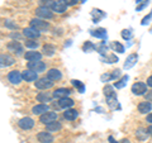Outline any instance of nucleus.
Segmentation results:
<instances>
[{"label":"nucleus","mask_w":152,"mask_h":143,"mask_svg":"<svg viewBox=\"0 0 152 143\" xmlns=\"http://www.w3.org/2000/svg\"><path fill=\"white\" fill-rule=\"evenodd\" d=\"M29 26L34 29L39 31V32H46L50 29V24L46 20H41V19H32L29 22Z\"/></svg>","instance_id":"f257e3e1"},{"label":"nucleus","mask_w":152,"mask_h":143,"mask_svg":"<svg viewBox=\"0 0 152 143\" xmlns=\"http://www.w3.org/2000/svg\"><path fill=\"white\" fill-rule=\"evenodd\" d=\"M28 69L32 70V71H36V72H43V71L46 70V63L45 62H42L41 60H38V61H29L28 62Z\"/></svg>","instance_id":"f03ea898"},{"label":"nucleus","mask_w":152,"mask_h":143,"mask_svg":"<svg viewBox=\"0 0 152 143\" xmlns=\"http://www.w3.org/2000/svg\"><path fill=\"white\" fill-rule=\"evenodd\" d=\"M53 86V81L50 80L48 77H42L36 81V88L39 90H47Z\"/></svg>","instance_id":"7ed1b4c3"},{"label":"nucleus","mask_w":152,"mask_h":143,"mask_svg":"<svg viewBox=\"0 0 152 143\" xmlns=\"http://www.w3.org/2000/svg\"><path fill=\"white\" fill-rule=\"evenodd\" d=\"M147 86L148 85L145 82H136L132 85V93L137 95V96H141V95H145L147 91Z\"/></svg>","instance_id":"20e7f679"},{"label":"nucleus","mask_w":152,"mask_h":143,"mask_svg":"<svg viewBox=\"0 0 152 143\" xmlns=\"http://www.w3.org/2000/svg\"><path fill=\"white\" fill-rule=\"evenodd\" d=\"M7 48L13 52V53H15L17 56H20L23 55V46L19 43L18 41H12V42H9L8 46H7Z\"/></svg>","instance_id":"39448f33"},{"label":"nucleus","mask_w":152,"mask_h":143,"mask_svg":"<svg viewBox=\"0 0 152 143\" xmlns=\"http://www.w3.org/2000/svg\"><path fill=\"white\" fill-rule=\"evenodd\" d=\"M36 15L43 19H52L53 18V13H52L51 9L45 8V7H39L36 9Z\"/></svg>","instance_id":"423d86ee"},{"label":"nucleus","mask_w":152,"mask_h":143,"mask_svg":"<svg viewBox=\"0 0 152 143\" xmlns=\"http://www.w3.org/2000/svg\"><path fill=\"white\" fill-rule=\"evenodd\" d=\"M55 120H57V113L55 112H47L39 117V122L43 124H48V123H52Z\"/></svg>","instance_id":"0eeeda50"},{"label":"nucleus","mask_w":152,"mask_h":143,"mask_svg":"<svg viewBox=\"0 0 152 143\" xmlns=\"http://www.w3.org/2000/svg\"><path fill=\"white\" fill-rule=\"evenodd\" d=\"M18 125L22 129L28 131V129H32V128L34 127V120H33L32 118H29V117H26V118H22V119H19V122H18Z\"/></svg>","instance_id":"6e6552de"},{"label":"nucleus","mask_w":152,"mask_h":143,"mask_svg":"<svg viewBox=\"0 0 152 143\" xmlns=\"http://www.w3.org/2000/svg\"><path fill=\"white\" fill-rule=\"evenodd\" d=\"M22 79H23V75H22L20 72H19V71H17V70L10 71V72H9V75H8V80L10 81V82H12L13 85H18V84H20Z\"/></svg>","instance_id":"1a4fd4ad"},{"label":"nucleus","mask_w":152,"mask_h":143,"mask_svg":"<svg viewBox=\"0 0 152 143\" xmlns=\"http://www.w3.org/2000/svg\"><path fill=\"white\" fill-rule=\"evenodd\" d=\"M23 80L24 81H27V82H33V81H36L38 80V75H37V72L36 71H32V70H26V71H23Z\"/></svg>","instance_id":"9d476101"},{"label":"nucleus","mask_w":152,"mask_h":143,"mask_svg":"<svg viewBox=\"0 0 152 143\" xmlns=\"http://www.w3.org/2000/svg\"><path fill=\"white\" fill-rule=\"evenodd\" d=\"M48 105L47 104H43V103H41V104H37V105H34L32 108V113L34 114V115H42V114H45L48 112Z\"/></svg>","instance_id":"9b49d317"},{"label":"nucleus","mask_w":152,"mask_h":143,"mask_svg":"<svg viewBox=\"0 0 152 143\" xmlns=\"http://www.w3.org/2000/svg\"><path fill=\"white\" fill-rule=\"evenodd\" d=\"M23 36H26L27 38H29V39H36V38H38L41 36V32L34 29V28H26V29H23Z\"/></svg>","instance_id":"f8f14e48"},{"label":"nucleus","mask_w":152,"mask_h":143,"mask_svg":"<svg viewBox=\"0 0 152 143\" xmlns=\"http://www.w3.org/2000/svg\"><path fill=\"white\" fill-rule=\"evenodd\" d=\"M37 138H38V142H41V143H52L53 142V137H52V134L48 131L38 133Z\"/></svg>","instance_id":"ddd939ff"},{"label":"nucleus","mask_w":152,"mask_h":143,"mask_svg":"<svg viewBox=\"0 0 152 143\" xmlns=\"http://www.w3.org/2000/svg\"><path fill=\"white\" fill-rule=\"evenodd\" d=\"M15 60L14 57H12L10 55H7V53H3L1 57H0V63H1V67H8V66H12Z\"/></svg>","instance_id":"4468645a"},{"label":"nucleus","mask_w":152,"mask_h":143,"mask_svg":"<svg viewBox=\"0 0 152 143\" xmlns=\"http://www.w3.org/2000/svg\"><path fill=\"white\" fill-rule=\"evenodd\" d=\"M137 60H138V56H137L136 53H132L127 57V60H126V62H124V69L128 70V69H131L133 67L136 63H137Z\"/></svg>","instance_id":"2eb2a0df"},{"label":"nucleus","mask_w":152,"mask_h":143,"mask_svg":"<svg viewBox=\"0 0 152 143\" xmlns=\"http://www.w3.org/2000/svg\"><path fill=\"white\" fill-rule=\"evenodd\" d=\"M24 58L27 61H38L42 58V53H39V52H37V51H28V52H26Z\"/></svg>","instance_id":"dca6fc26"},{"label":"nucleus","mask_w":152,"mask_h":143,"mask_svg":"<svg viewBox=\"0 0 152 143\" xmlns=\"http://www.w3.org/2000/svg\"><path fill=\"white\" fill-rule=\"evenodd\" d=\"M70 94H71V90L70 89L60 88V89H57L56 91L53 93V96L57 98V99H62V98H67Z\"/></svg>","instance_id":"f3484780"},{"label":"nucleus","mask_w":152,"mask_h":143,"mask_svg":"<svg viewBox=\"0 0 152 143\" xmlns=\"http://www.w3.org/2000/svg\"><path fill=\"white\" fill-rule=\"evenodd\" d=\"M65 110L66 112L64 113V118L67 119V120H70V122L75 120V119L79 117V113H77L76 109H65Z\"/></svg>","instance_id":"a211bd4d"},{"label":"nucleus","mask_w":152,"mask_h":143,"mask_svg":"<svg viewBox=\"0 0 152 143\" xmlns=\"http://www.w3.org/2000/svg\"><path fill=\"white\" fill-rule=\"evenodd\" d=\"M47 77L52 81H57L62 77V74H61V71L57 70V69H51L48 72H47Z\"/></svg>","instance_id":"6ab92c4d"},{"label":"nucleus","mask_w":152,"mask_h":143,"mask_svg":"<svg viewBox=\"0 0 152 143\" xmlns=\"http://www.w3.org/2000/svg\"><path fill=\"white\" fill-rule=\"evenodd\" d=\"M151 109H152V105H151V103L148 101V100H146V101H141L138 104V112L141 114H147L148 112H151Z\"/></svg>","instance_id":"aec40b11"},{"label":"nucleus","mask_w":152,"mask_h":143,"mask_svg":"<svg viewBox=\"0 0 152 143\" xmlns=\"http://www.w3.org/2000/svg\"><path fill=\"white\" fill-rule=\"evenodd\" d=\"M66 9H67V5H66L64 1H56L53 4V7H52V10H53L55 13H58V14L65 13Z\"/></svg>","instance_id":"412c9836"},{"label":"nucleus","mask_w":152,"mask_h":143,"mask_svg":"<svg viewBox=\"0 0 152 143\" xmlns=\"http://www.w3.org/2000/svg\"><path fill=\"white\" fill-rule=\"evenodd\" d=\"M90 34L96 37V38H102V39H107L108 38L107 29H104V28H98V29H95V31H90Z\"/></svg>","instance_id":"4be33fe9"},{"label":"nucleus","mask_w":152,"mask_h":143,"mask_svg":"<svg viewBox=\"0 0 152 143\" xmlns=\"http://www.w3.org/2000/svg\"><path fill=\"white\" fill-rule=\"evenodd\" d=\"M72 105H74V100L70 98H62V99H60V101H58V107L62 109H69Z\"/></svg>","instance_id":"5701e85b"},{"label":"nucleus","mask_w":152,"mask_h":143,"mask_svg":"<svg viewBox=\"0 0 152 143\" xmlns=\"http://www.w3.org/2000/svg\"><path fill=\"white\" fill-rule=\"evenodd\" d=\"M61 128H62V125H61L60 122H52V123H48V124H46V129L48 132H58Z\"/></svg>","instance_id":"b1692460"},{"label":"nucleus","mask_w":152,"mask_h":143,"mask_svg":"<svg viewBox=\"0 0 152 143\" xmlns=\"http://www.w3.org/2000/svg\"><path fill=\"white\" fill-rule=\"evenodd\" d=\"M91 15H93V19H94L93 22H94V23H98L102 18L105 17V13H103V12L100 10V9H93Z\"/></svg>","instance_id":"393cba45"},{"label":"nucleus","mask_w":152,"mask_h":143,"mask_svg":"<svg viewBox=\"0 0 152 143\" xmlns=\"http://www.w3.org/2000/svg\"><path fill=\"white\" fill-rule=\"evenodd\" d=\"M53 95H51L50 93H47V91H42L37 95V100L38 101H51V99Z\"/></svg>","instance_id":"a878e982"},{"label":"nucleus","mask_w":152,"mask_h":143,"mask_svg":"<svg viewBox=\"0 0 152 143\" xmlns=\"http://www.w3.org/2000/svg\"><path fill=\"white\" fill-rule=\"evenodd\" d=\"M42 51H43V55H46V56H53L56 48L53 45H45L42 47Z\"/></svg>","instance_id":"bb28decb"},{"label":"nucleus","mask_w":152,"mask_h":143,"mask_svg":"<svg viewBox=\"0 0 152 143\" xmlns=\"http://www.w3.org/2000/svg\"><path fill=\"white\" fill-rule=\"evenodd\" d=\"M102 60H103V62H107V63L118 62V57L115 55H103L102 56Z\"/></svg>","instance_id":"cd10ccee"},{"label":"nucleus","mask_w":152,"mask_h":143,"mask_svg":"<svg viewBox=\"0 0 152 143\" xmlns=\"http://www.w3.org/2000/svg\"><path fill=\"white\" fill-rule=\"evenodd\" d=\"M110 48L113 51L118 52V53H123V52H124V46L121 45L119 42H112V43H110Z\"/></svg>","instance_id":"c85d7f7f"},{"label":"nucleus","mask_w":152,"mask_h":143,"mask_svg":"<svg viewBox=\"0 0 152 143\" xmlns=\"http://www.w3.org/2000/svg\"><path fill=\"white\" fill-rule=\"evenodd\" d=\"M128 75H126V76H123V77L121 79V80H118L115 84H114V88H117V89H123L127 85V82H128Z\"/></svg>","instance_id":"c756f323"},{"label":"nucleus","mask_w":152,"mask_h":143,"mask_svg":"<svg viewBox=\"0 0 152 143\" xmlns=\"http://www.w3.org/2000/svg\"><path fill=\"white\" fill-rule=\"evenodd\" d=\"M113 90L114 89H113V86H110V85H107V86L104 88V95H105V98H115L117 96Z\"/></svg>","instance_id":"7c9ffc66"},{"label":"nucleus","mask_w":152,"mask_h":143,"mask_svg":"<svg viewBox=\"0 0 152 143\" xmlns=\"http://www.w3.org/2000/svg\"><path fill=\"white\" fill-rule=\"evenodd\" d=\"M94 50H96V46H95L94 43H91V42H85L84 46H83V51L84 52H91Z\"/></svg>","instance_id":"2f4dec72"},{"label":"nucleus","mask_w":152,"mask_h":143,"mask_svg":"<svg viewBox=\"0 0 152 143\" xmlns=\"http://www.w3.org/2000/svg\"><path fill=\"white\" fill-rule=\"evenodd\" d=\"M55 3H56L55 0H39V5L45 7V8H48V9H52Z\"/></svg>","instance_id":"473e14b6"},{"label":"nucleus","mask_w":152,"mask_h":143,"mask_svg":"<svg viewBox=\"0 0 152 143\" xmlns=\"http://www.w3.org/2000/svg\"><path fill=\"white\" fill-rule=\"evenodd\" d=\"M96 51L100 53L102 56L103 55H107V51H108V46L105 45V41L103 42V45H99V46H96Z\"/></svg>","instance_id":"72a5a7b5"},{"label":"nucleus","mask_w":152,"mask_h":143,"mask_svg":"<svg viewBox=\"0 0 152 143\" xmlns=\"http://www.w3.org/2000/svg\"><path fill=\"white\" fill-rule=\"evenodd\" d=\"M72 82V85L79 90V93H84V90H85V86H84V84L83 82H80L79 80H72L71 81Z\"/></svg>","instance_id":"f704fd0d"},{"label":"nucleus","mask_w":152,"mask_h":143,"mask_svg":"<svg viewBox=\"0 0 152 143\" xmlns=\"http://www.w3.org/2000/svg\"><path fill=\"white\" fill-rule=\"evenodd\" d=\"M38 42H36V41H32V39H29V41H26V47H28V48H31V50H36V48H38Z\"/></svg>","instance_id":"c9c22d12"},{"label":"nucleus","mask_w":152,"mask_h":143,"mask_svg":"<svg viewBox=\"0 0 152 143\" xmlns=\"http://www.w3.org/2000/svg\"><path fill=\"white\" fill-rule=\"evenodd\" d=\"M122 38H123V39L129 41L132 38V31L131 29H123L122 31Z\"/></svg>","instance_id":"e433bc0d"},{"label":"nucleus","mask_w":152,"mask_h":143,"mask_svg":"<svg viewBox=\"0 0 152 143\" xmlns=\"http://www.w3.org/2000/svg\"><path fill=\"white\" fill-rule=\"evenodd\" d=\"M5 27L10 28V29H17V24H15V23H13L12 20H9V19H7V20H5Z\"/></svg>","instance_id":"4c0bfd02"},{"label":"nucleus","mask_w":152,"mask_h":143,"mask_svg":"<svg viewBox=\"0 0 152 143\" xmlns=\"http://www.w3.org/2000/svg\"><path fill=\"white\" fill-rule=\"evenodd\" d=\"M148 3H150V1H148V0H145V1H143V3H142V4H140V5H138V7H137V9H136V10H137V12H141V10H142V9H145V8L147 7V5H148Z\"/></svg>","instance_id":"58836bf2"},{"label":"nucleus","mask_w":152,"mask_h":143,"mask_svg":"<svg viewBox=\"0 0 152 143\" xmlns=\"http://www.w3.org/2000/svg\"><path fill=\"white\" fill-rule=\"evenodd\" d=\"M110 76H112V80H115V79H118L121 76V71L119 70H113V72L110 74Z\"/></svg>","instance_id":"ea45409f"},{"label":"nucleus","mask_w":152,"mask_h":143,"mask_svg":"<svg viewBox=\"0 0 152 143\" xmlns=\"http://www.w3.org/2000/svg\"><path fill=\"white\" fill-rule=\"evenodd\" d=\"M151 18H152V12H151V13H150V14H148V15H147V17H145V18H143V20H142V23H141V24H142V26H146L147 23L150 22V19H151Z\"/></svg>","instance_id":"a19ab883"},{"label":"nucleus","mask_w":152,"mask_h":143,"mask_svg":"<svg viewBox=\"0 0 152 143\" xmlns=\"http://www.w3.org/2000/svg\"><path fill=\"white\" fill-rule=\"evenodd\" d=\"M77 1L79 0H64V3L66 4V5H75V4H77Z\"/></svg>","instance_id":"79ce46f5"},{"label":"nucleus","mask_w":152,"mask_h":143,"mask_svg":"<svg viewBox=\"0 0 152 143\" xmlns=\"http://www.w3.org/2000/svg\"><path fill=\"white\" fill-rule=\"evenodd\" d=\"M145 98H146V100H148V101H152V90H150V91H147L145 94Z\"/></svg>","instance_id":"37998d69"},{"label":"nucleus","mask_w":152,"mask_h":143,"mask_svg":"<svg viewBox=\"0 0 152 143\" xmlns=\"http://www.w3.org/2000/svg\"><path fill=\"white\" fill-rule=\"evenodd\" d=\"M147 85H148L150 88H152V75L150 76L148 79H147Z\"/></svg>","instance_id":"c03bdc74"},{"label":"nucleus","mask_w":152,"mask_h":143,"mask_svg":"<svg viewBox=\"0 0 152 143\" xmlns=\"http://www.w3.org/2000/svg\"><path fill=\"white\" fill-rule=\"evenodd\" d=\"M147 122H148L150 124H152V113H151V114H148V115H147Z\"/></svg>","instance_id":"a18cd8bd"},{"label":"nucleus","mask_w":152,"mask_h":143,"mask_svg":"<svg viewBox=\"0 0 152 143\" xmlns=\"http://www.w3.org/2000/svg\"><path fill=\"white\" fill-rule=\"evenodd\" d=\"M10 37H12V38H18V39H19V38H20V36H19L18 33H14V32H13L12 34H10Z\"/></svg>","instance_id":"49530a36"},{"label":"nucleus","mask_w":152,"mask_h":143,"mask_svg":"<svg viewBox=\"0 0 152 143\" xmlns=\"http://www.w3.org/2000/svg\"><path fill=\"white\" fill-rule=\"evenodd\" d=\"M147 133H148L150 136H152V125H150L148 128H147Z\"/></svg>","instance_id":"de8ad7c7"},{"label":"nucleus","mask_w":152,"mask_h":143,"mask_svg":"<svg viewBox=\"0 0 152 143\" xmlns=\"http://www.w3.org/2000/svg\"><path fill=\"white\" fill-rule=\"evenodd\" d=\"M109 141H110V143H117L115 141H114V138H113V137H109Z\"/></svg>","instance_id":"09e8293b"},{"label":"nucleus","mask_w":152,"mask_h":143,"mask_svg":"<svg viewBox=\"0 0 152 143\" xmlns=\"http://www.w3.org/2000/svg\"><path fill=\"white\" fill-rule=\"evenodd\" d=\"M85 1H86V0H81V3H85Z\"/></svg>","instance_id":"8fccbe9b"},{"label":"nucleus","mask_w":152,"mask_h":143,"mask_svg":"<svg viewBox=\"0 0 152 143\" xmlns=\"http://www.w3.org/2000/svg\"><path fill=\"white\" fill-rule=\"evenodd\" d=\"M60 1H64V0H60Z\"/></svg>","instance_id":"3c124183"}]
</instances>
